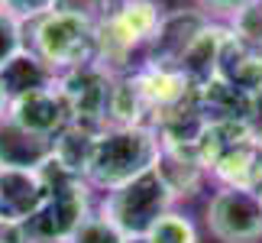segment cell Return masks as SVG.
Listing matches in <instances>:
<instances>
[{
  "mask_svg": "<svg viewBox=\"0 0 262 243\" xmlns=\"http://www.w3.org/2000/svg\"><path fill=\"white\" fill-rule=\"evenodd\" d=\"M162 153V139H159L152 124L139 127H104L97 133L94 156L88 166V185L107 195L136 175H143L156 166Z\"/></svg>",
  "mask_w": 262,
  "mask_h": 243,
  "instance_id": "obj_1",
  "label": "cell"
},
{
  "mask_svg": "<svg viewBox=\"0 0 262 243\" xmlns=\"http://www.w3.org/2000/svg\"><path fill=\"white\" fill-rule=\"evenodd\" d=\"M26 49H33L55 75H65L94 62V23L49 10L46 16L26 23Z\"/></svg>",
  "mask_w": 262,
  "mask_h": 243,
  "instance_id": "obj_2",
  "label": "cell"
},
{
  "mask_svg": "<svg viewBox=\"0 0 262 243\" xmlns=\"http://www.w3.org/2000/svg\"><path fill=\"white\" fill-rule=\"evenodd\" d=\"M97 208L133 240V237H146V230L152 227L165 211H172L178 205H175V198L168 195V188H165V181L159 178V172L149 169L143 175H136L133 181H126V185L100 195Z\"/></svg>",
  "mask_w": 262,
  "mask_h": 243,
  "instance_id": "obj_3",
  "label": "cell"
},
{
  "mask_svg": "<svg viewBox=\"0 0 262 243\" xmlns=\"http://www.w3.org/2000/svg\"><path fill=\"white\" fill-rule=\"evenodd\" d=\"M204 227L217 243H262V201L249 188L217 185L204 205Z\"/></svg>",
  "mask_w": 262,
  "mask_h": 243,
  "instance_id": "obj_4",
  "label": "cell"
},
{
  "mask_svg": "<svg viewBox=\"0 0 262 243\" xmlns=\"http://www.w3.org/2000/svg\"><path fill=\"white\" fill-rule=\"evenodd\" d=\"M114 78L117 75H110L107 68H100L97 62L58 75V88H62L68 107H72L75 124H84L91 130L107 127V107H110Z\"/></svg>",
  "mask_w": 262,
  "mask_h": 243,
  "instance_id": "obj_5",
  "label": "cell"
},
{
  "mask_svg": "<svg viewBox=\"0 0 262 243\" xmlns=\"http://www.w3.org/2000/svg\"><path fill=\"white\" fill-rule=\"evenodd\" d=\"M129 75H133L139 94H143L146 107H149V120H159L162 114H172L178 107L194 104V97H198V88L191 85L188 75L178 65L143 58Z\"/></svg>",
  "mask_w": 262,
  "mask_h": 243,
  "instance_id": "obj_6",
  "label": "cell"
},
{
  "mask_svg": "<svg viewBox=\"0 0 262 243\" xmlns=\"http://www.w3.org/2000/svg\"><path fill=\"white\" fill-rule=\"evenodd\" d=\"M210 23V16L201 7H181V10H165L162 23H159L156 39L149 43L143 58H156V62L178 65L188 46L198 39V33Z\"/></svg>",
  "mask_w": 262,
  "mask_h": 243,
  "instance_id": "obj_7",
  "label": "cell"
},
{
  "mask_svg": "<svg viewBox=\"0 0 262 243\" xmlns=\"http://www.w3.org/2000/svg\"><path fill=\"white\" fill-rule=\"evenodd\" d=\"M10 117L16 124H23L26 130H33L39 136H49L55 139L62 130H68L75 124L72 117V107L62 94V88H49V91H36V94H26V97H16L10 104Z\"/></svg>",
  "mask_w": 262,
  "mask_h": 243,
  "instance_id": "obj_8",
  "label": "cell"
},
{
  "mask_svg": "<svg viewBox=\"0 0 262 243\" xmlns=\"http://www.w3.org/2000/svg\"><path fill=\"white\" fill-rule=\"evenodd\" d=\"M55 156V139L39 136L13 117L0 120V169L16 172H39Z\"/></svg>",
  "mask_w": 262,
  "mask_h": 243,
  "instance_id": "obj_9",
  "label": "cell"
},
{
  "mask_svg": "<svg viewBox=\"0 0 262 243\" xmlns=\"http://www.w3.org/2000/svg\"><path fill=\"white\" fill-rule=\"evenodd\" d=\"M152 169L165 181V188L175 198V205L198 198L204 191V185L210 181L207 169L201 166V159L194 153V146H162V153H159Z\"/></svg>",
  "mask_w": 262,
  "mask_h": 243,
  "instance_id": "obj_10",
  "label": "cell"
},
{
  "mask_svg": "<svg viewBox=\"0 0 262 243\" xmlns=\"http://www.w3.org/2000/svg\"><path fill=\"white\" fill-rule=\"evenodd\" d=\"M230 23L224 19H210V23L198 33V39L188 46V52L181 55L178 68L188 75V81L194 88L207 85V81H214L217 72H220V58H224V49L230 43Z\"/></svg>",
  "mask_w": 262,
  "mask_h": 243,
  "instance_id": "obj_11",
  "label": "cell"
},
{
  "mask_svg": "<svg viewBox=\"0 0 262 243\" xmlns=\"http://www.w3.org/2000/svg\"><path fill=\"white\" fill-rule=\"evenodd\" d=\"M217 78H224L227 85L239 88L249 97L262 94V46L246 43V39L230 33V43L224 49V58H220Z\"/></svg>",
  "mask_w": 262,
  "mask_h": 243,
  "instance_id": "obj_12",
  "label": "cell"
},
{
  "mask_svg": "<svg viewBox=\"0 0 262 243\" xmlns=\"http://www.w3.org/2000/svg\"><path fill=\"white\" fill-rule=\"evenodd\" d=\"M0 81H4L10 100H16V97L36 94V91L55 88L58 85V75L33 52V49H23V52H16L4 68H0Z\"/></svg>",
  "mask_w": 262,
  "mask_h": 243,
  "instance_id": "obj_13",
  "label": "cell"
},
{
  "mask_svg": "<svg viewBox=\"0 0 262 243\" xmlns=\"http://www.w3.org/2000/svg\"><path fill=\"white\" fill-rule=\"evenodd\" d=\"M97 133L100 130H91L84 124H72L68 130L55 136V162L62 169H68L72 175L78 178H88V166H91V156H94V143H97Z\"/></svg>",
  "mask_w": 262,
  "mask_h": 243,
  "instance_id": "obj_14",
  "label": "cell"
},
{
  "mask_svg": "<svg viewBox=\"0 0 262 243\" xmlns=\"http://www.w3.org/2000/svg\"><path fill=\"white\" fill-rule=\"evenodd\" d=\"M143 240L146 243H201V234H198V224L185 211L172 208L146 230Z\"/></svg>",
  "mask_w": 262,
  "mask_h": 243,
  "instance_id": "obj_15",
  "label": "cell"
},
{
  "mask_svg": "<svg viewBox=\"0 0 262 243\" xmlns=\"http://www.w3.org/2000/svg\"><path fill=\"white\" fill-rule=\"evenodd\" d=\"M129 237L120 230L114 220H110L100 208H94L91 214L75 227V234L68 237L65 243H126Z\"/></svg>",
  "mask_w": 262,
  "mask_h": 243,
  "instance_id": "obj_16",
  "label": "cell"
},
{
  "mask_svg": "<svg viewBox=\"0 0 262 243\" xmlns=\"http://www.w3.org/2000/svg\"><path fill=\"white\" fill-rule=\"evenodd\" d=\"M23 49H26V23L16 19L10 10H0V68Z\"/></svg>",
  "mask_w": 262,
  "mask_h": 243,
  "instance_id": "obj_17",
  "label": "cell"
},
{
  "mask_svg": "<svg viewBox=\"0 0 262 243\" xmlns=\"http://www.w3.org/2000/svg\"><path fill=\"white\" fill-rule=\"evenodd\" d=\"M230 29H233V36L246 39V43L262 46V4H253V7H246L243 13H236L230 19Z\"/></svg>",
  "mask_w": 262,
  "mask_h": 243,
  "instance_id": "obj_18",
  "label": "cell"
},
{
  "mask_svg": "<svg viewBox=\"0 0 262 243\" xmlns=\"http://www.w3.org/2000/svg\"><path fill=\"white\" fill-rule=\"evenodd\" d=\"M55 10L72 13V16H81V19H88V23H97V19L110 10V0H55Z\"/></svg>",
  "mask_w": 262,
  "mask_h": 243,
  "instance_id": "obj_19",
  "label": "cell"
},
{
  "mask_svg": "<svg viewBox=\"0 0 262 243\" xmlns=\"http://www.w3.org/2000/svg\"><path fill=\"white\" fill-rule=\"evenodd\" d=\"M253 4H259V0H194V7H201L210 19H224V23H230L236 13H243Z\"/></svg>",
  "mask_w": 262,
  "mask_h": 243,
  "instance_id": "obj_20",
  "label": "cell"
},
{
  "mask_svg": "<svg viewBox=\"0 0 262 243\" xmlns=\"http://www.w3.org/2000/svg\"><path fill=\"white\" fill-rule=\"evenodd\" d=\"M4 10H10L23 23H33V19L46 16L49 10H55V0H4Z\"/></svg>",
  "mask_w": 262,
  "mask_h": 243,
  "instance_id": "obj_21",
  "label": "cell"
},
{
  "mask_svg": "<svg viewBox=\"0 0 262 243\" xmlns=\"http://www.w3.org/2000/svg\"><path fill=\"white\" fill-rule=\"evenodd\" d=\"M246 127H249V136H253V143L262 146V94H256V97H253V104H249Z\"/></svg>",
  "mask_w": 262,
  "mask_h": 243,
  "instance_id": "obj_22",
  "label": "cell"
},
{
  "mask_svg": "<svg viewBox=\"0 0 262 243\" xmlns=\"http://www.w3.org/2000/svg\"><path fill=\"white\" fill-rule=\"evenodd\" d=\"M0 243H23L19 227H0Z\"/></svg>",
  "mask_w": 262,
  "mask_h": 243,
  "instance_id": "obj_23",
  "label": "cell"
},
{
  "mask_svg": "<svg viewBox=\"0 0 262 243\" xmlns=\"http://www.w3.org/2000/svg\"><path fill=\"white\" fill-rule=\"evenodd\" d=\"M10 104H13V100H10L7 88H4V81H0V120H4V117H10Z\"/></svg>",
  "mask_w": 262,
  "mask_h": 243,
  "instance_id": "obj_24",
  "label": "cell"
},
{
  "mask_svg": "<svg viewBox=\"0 0 262 243\" xmlns=\"http://www.w3.org/2000/svg\"><path fill=\"white\" fill-rule=\"evenodd\" d=\"M126 243H146V240L143 237H133V240H126Z\"/></svg>",
  "mask_w": 262,
  "mask_h": 243,
  "instance_id": "obj_25",
  "label": "cell"
},
{
  "mask_svg": "<svg viewBox=\"0 0 262 243\" xmlns=\"http://www.w3.org/2000/svg\"><path fill=\"white\" fill-rule=\"evenodd\" d=\"M0 10H4V0H0Z\"/></svg>",
  "mask_w": 262,
  "mask_h": 243,
  "instance_id": "obj_26",
  "label": "cell"
},
{
  "mask_svg": "<svg viewBox=\"0 0 262 243\" xmlns=\"http://www.w3.org/2000/svg\"><path fill=\"white\" fill-rule=\"evenodd\" d=\"M259 4H262V0H259Z\"/></svg>",
  "mask_w": 262,
  "mask_h": 243,
  "instance_id": "obj_27",
  "label": "cell"
}]
</instances>
